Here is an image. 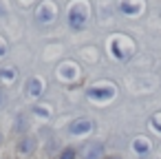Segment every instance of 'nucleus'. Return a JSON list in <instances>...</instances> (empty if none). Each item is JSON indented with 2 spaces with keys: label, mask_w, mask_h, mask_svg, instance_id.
Wrapping results in <instances>:
<instances>
[{
  "label": "nucleus",
  "mask_w": 161,
  "mask_h": 159,
  "mask_svg": "<svg viewBox=\"0 0 161 159\" xmlns=\"http://www.w3.org/2000/svg\"><path fill=\"white\" fill-rule=\"evenodd\" d=\"M82 157L84 159H104V144L102 141H91L84 146L82 150Z\"/></svg>",
  "instance_id": "f257e3e1"
},
{
  "label": "nucleus",
  "mask_w": 161,
  "mask_h": 159,
  "mask_svg": "<svg viewBox=\"0 0 161 159\" xmlns=\"http://www.w3.org/2000/svg\"><path fill=\"white\" fill-rule=\"evenodd\" d=\"M29 93H31V95H40V93H42V82L33 77V80L29 82Z\"/></svg>",
  "instance_id": "39448f33"
},
{
  "label": "nucleus",
  "mask_w": 161,
  "mask_h": 159,
  "mask_svg": "<svg viewBox=\"0 0 161 159\" xmlns=\"http://www.w3.org/2000/svg\"><path fill=\"white\" fill-rule=\"evenodd\" d=\"M33 148H36V139H33V137H25V139L20 141V146H18L20 152H31Z\"/></svg>",
  "instance_id": "20e7f679"
},
{
  "label": "nucleus",
  "mask_w": 161,
  "mask_h": 159,
  "mask_svg": "<svg viewBox=\"0 0 161 159\" xmlns=\"http://www.w3.org/2000/svg\"><path fill=\"white\" fill-rule=\"evenodd\" d=\"M91 128H93V122H91V119H77V122H73V124H71V133H73V135L88 133Z\"/></svg>",
  "instance_id": "f03ea898"
},
{
  "label": "nucleus",
  "mask_w": 161,
  "mask_h": 159,
  "mask_svg": "<svg viewBox=\"0 0 161 159\" xmlns=\"http://www.w3.org/2000/svg\"><path fill=\"white\" fill-rule=\"evenodd\" d=\"M71 25L73 27H82L84 25V11H77V9H71Z\"/></svg>",
  "instance_id": "7ed1b4c3"
},
{
  "label": "nucleus",
  "mask_w": 161,
  "mask_h": 159,
  "mask_svg": "<svg viewBox=\"0 0 161 159\" xmlns=\"http://www.w3.org/2000/svg\"><path fill=\"white\" fill-rule=\"evenodd\" d=\"M88 95L91 97H97V99H104V97H110L113 95V88H108V91H91Z\"/></svg>",
  "instance_id": "423d86ee"
},
{
  "label": "nucleus",
  "mask_w": 161,
  "mask_h": 159,
  "mask_svg": "<svg viewBox=\"0 0 161 159\" xmlns=\"http://www.w3.org/2000/svg\"><path fill=\"white\" fill-rule=\"evenodd\" d=\"M106 159H119V157H106Z\"/></svg>",
  "instance_id": "1a4fd4ad"
},
{
  "label": "nucleus",
  "mask_w": 161,
  "mask_h": 159,
  "mask_svg": "<svg viewBox=\"0 0 161 159\" xmlns=\"http://www.w3.org/2000/svg\"><path fill=\"white\" fill-rule=\"evenodd\" d=\"M3 102H5V91L0 88V106H3Z\"/></svg>",
  "instance_id": "6e6552de"
},
{
  "label": "nucleus",
  "mask_w": 161,
  "mask_h": 159,
  "mask_svg": "<svg viewBox=\"0 0 161 159\" xmlns=\"http://www.w3.org/2000/svg\"><path fill=\"white\" fill-rule=\"evenodd\" d=\"M60 159H75V150L73 148H64L62 155H60Z\"/></svg>",
  "instance_id": "0eeeda50"
}]
</instances>
